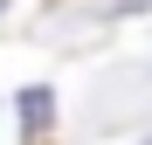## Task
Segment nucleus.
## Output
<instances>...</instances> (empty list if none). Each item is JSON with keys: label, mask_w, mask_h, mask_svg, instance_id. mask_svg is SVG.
<instances>
[{"label": "nucleus", "mask_w": 152, "mask_h": 145, "mask_svg": "<svg viewBox=\"0 0 152 145\" xmlns=\"http://www.w3.org/2000/svg\"><path fill=\"white\" fill-rule=\"evenodd\" d=\"M48 117H56V97H48L42 83H35V90H21V125H28V138L48 131Z\"/></svg>", "instance_id": "nucleus-1"}]
</instances>
